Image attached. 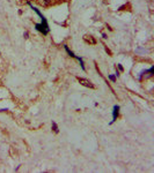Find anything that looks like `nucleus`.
<instances>
[{
	"instance_id": "nucleus-1",
	"label": "nucleus",
	"mask_w": 154,
	"mask_h": 173,
	"mask_svg": "<svg viewBox=\"0 0 154 173\" xmlns=\"http://www.w3.org/2000/svg\"><path fill=\"white\" fill-rule=\"evenodd\" d=\"M36 29H37L39 32H42L43 35H48L49 32V26H45V24H43V23H41V24H36Z\"/></svg>"
},
{
	"instance_id": "nucleus-2",
	"label": "nucleus",
	"mask_w": 154,
	"mask_h": 173,
	"mask_svg": "<svg viewBox=\"0 0 154 173\" xmlns=\"http://www.w3.org/2000/svg\"><path fill=\"white\" fill-rule=\"evenodd\" d=\"M78 81H79V82L82 84V85L87 87V88H90V89H94V88H95V87H94V84L92 83L90 81H88V80L82 79V77H78Z\"/></svg>"
},
{
	"instance_id": "nucleus-3",
	"label": "nucleus",
	"mask_w": 154,
	"mask_h": 173,
	"mask_svg": "<svg viewBox=\"0 0 154 173\" xmlns=\"http://www.w3.org/2000/svg\"><path fill=\"white\" fill-rule=\"evenodd\" d=\"M118 114H119V106H118V105H115V106H114V112H112V121L110 122V125H111L114 121L117 120Z\"/></svg>"
},
{
	"instance_id": "nucleus-4",
	"label": "nucleus",
	"mask_w": 154,
	"mask_h": 173,
	"mask_svg": "<svg viewBox=\"0 0 154 173\" xmlns=\"http://www.w3.org/2000/svg\"><path fill=\"white\" fill-rule=\"evenodd\" d=\"M38 4L41 6H44V7H46V6H50L51 4L53 2V0H36Z\"/></svg>"
},
{
	"instance_id": "nucleus-5",
	"label": "nucleus",
	"mask_w": 154,
	"mask_h": 173,
	"mask_svg": "<svg viewBox=\"0 0 154 173\" xmlns=\"http://www.w3.org/2000/svg\"><path fill=\"white\" fill-rule=\"evenodd\" d=\"M85 41L86 42H89L90 44H95V39H93V37L88 36V35H86L85 36Z\"/></svg>"
},
{
	"instance_id": "nucleus-6",
	"label": "nucleus",
	"mask_w": 154,
	"mask_h": 173,
	"mask_svg": "<svg viewBox=\"0 0 154 173\" xmlns=\"http://www.w3.org/2000/svg\"><path fill=\"white\" fill-rule=\"evenodd\" d=\"M65 50H66V51H67V53H69V55H71V57H73V58H77V55H74V53L72 52V51H71V50H69V46H67V45H65Z\"/></svg>"
},
{
	"instance_id": "nucleus-7",
	"label": "nucleus",
	"mask_w": 154,
	"mask_h": 173,
	"mask_svg": "<svg viewBox=\"0 0 154 173\" xmlns=\"http://www.w3.org/2000/svg\"><path fill=\"white\" fill-rule=\"evenodd\" d=\"M52 129L54 133H58L59 129H58V126H57V124L54 122V121H52Z\"/></svg>"
},
{
	"instance_id": "nucleus-8",
	"label": "nucleus",
	"mask_w": 154,
	"mask_h": 173,
	"mask_svg": "<svg viewBox=\"0 0 154 173\" xmlns=\"http://www.w3.org/2000/svg\"><path fill=\"white\" fill-rule=\"evenodd\" d=\"M109 79L111 80L112 82H116V77H115L114 75H109Z\"/></svg>"
},
{
	"instance_id": "nucleus-9",
	"label": "nucleus",
	"mask_w": 154,
	"mask_h": 173,
	"mask_svg": "<svg viewBox=\"0 0 154 173\" xmlns=\"http://www.w3.org/2000/svg\"><path fill=\"white\" fill-rule=\"evenodd\" d=\"M117 67H118V69H119L121 72H123V70H124V68H123L122 65H117Z\"/></svg>"
},
{
	"instance_id": "nucleus-10",
	"label": "nucleus",
	"mask_w": 154,
	"mask_h": 173,
	"mask_svg": "<svg viewBox=\"0 0 154 173\" xmlns=\"http://www.w3.org/2000/svg\"><path fill=\"white\" fill-rule=\"evenodd\" d=\"M23 36H24V38H28V36H29V34H28V32H24V35H23Z\"/></svg>"
},
{
	"instance_id": "nucleus-11",
	"label": "nucleus",
	"mask_w": 154,
	"mask_h": 173,
	"mask_svg": "<svg viewBox=\"0 0 154 173\" xmlns=\"http://www.w3.org/2000/svg\"><path fill=\"white\" fill-rule=\"evenodd\" d=\"M106 51L108 53H109V54H111V51H110V50H109V48H108V47H106Z\"/></svg>"
}]
</instances>
